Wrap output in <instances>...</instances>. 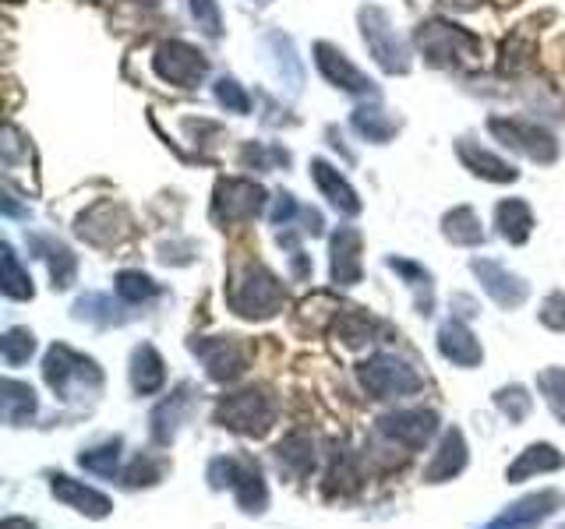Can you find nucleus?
Returning a JSON list of instances; mask_svg holds the SVG:
<instances>
[{
    "instance_id": "ddd939ff",
    "label": "nucleus",
    "mask_w": 565,
    "mask_h": 529,
    "mask_svg": "<svg viewBox=\"0 0 565 529\" xmlns=\"http://www.w3.org/2000/svg\"><path fill=\"white\" fill-rule=\"evenodd\" d=\"M127 226H131V219L124 216L121 205L99 202L78 219V237L89 240V244H96V248H113L127 234Z\"/></svg>"
},
{
    "instance_id": "c03bdc74",
    "label": "nucleus",
    "mask_w": 565,
    "mask_h": 529,
    "mask_svg": "<svg viewBox=\"0 0 565 529\" xmlns=\"http://www.w3.org/2000/svg\"><path fill=\"white\" fill-rule=\"evenodd\" d=\"M541 322L551 325V328H558V332H565V297H548L544 300Z\"/></svg>"
},
{
    "instance_id": "c756f323",
    "label": "nucleus",
    "mask_w": 565,
    "mask_h": 529,
    "mask_svg": "<svg viewBox=\"0 0 565 529\" xmlns=\"http://www.w3.org/2000/svg\"><path fill=\"white\" fill-rule=\"evenodd\" d=\"M336 336L347 342V347H364L375 336V318L364 314L361 307H343L336 314Z\"/></svg>"
},
{
    "instance_id": "4468645a",
    "label": "nucleus",
    "mask_w": 565,
    "mask_h": 529,
    "mask_svg": "<svg viewBox=\"0 0 565 529\" xmlns=\"http://www.w3.org/2000/svg\"><path fill=\"white\" fill-rule=\"evenodd\" d=\"M315 64H318L322 75L336 85V89L353 92V96H375V85L367 81L336 47H329V42H318L315 47Z\"/></svg>"
},
{
    "instance_id": "a19ab883",
    "label": "nucleus",
    "mask_w": 565,
    "mask_h": 529,
    "mask_svg": "<svg viewBox=\"0 0 565 529\" xmlns=\"http://www.w3.org/2000/svg\"><path fill=\"white\" fill-rule=\"evenodd\" d=\"M188 4H191V14H194L198 28H202L209 39H216L223 33V18H219L216 0H188Z\"/></svg>"
},
{
    "instance_id": "0eeeda50",
    "label": "nucleus",
    "mask_w": 565,
    "mask_h": 529,
    "mask_svg": "<svg viewBox=\"0 0 565 529\" xmlns=\"http://www.w3.org/2000/svg\"><path fill=\"white\" fill-rule=\"evenodd\" d=\"M361 33H364L367 50H372V56L378 61L381 71H389V75H403V71L410 67L403 42L395 39L392 25H389V14L381 8H364L361 11Z\"/></svg>"
},
{
    "instance_id": "58836bf2",
    "label": "nucleus",
    "mask_w": 565,
    "mask_h": 529,
    "mask_svg": "<svg viewBox=\"0 0 565 529\" xmlns=\"http://www.w3.org/2000/svg\"><path fill=\"white\" fill-rule=\"evenodd\" d=\"M4 293L11 300H28V297H33V279H28V272H22L11 244H4Z\"/></svg>"
},
{
    "instance_id": "7c9ffc66",
    "label": "nucleus",
    "mask_w": 565,
    "mask_h": 529,
    "mask_svg": "<svg viewBox=\"0 0 565 529\" xmlns=\"http://www.w3.org/2000/svg\"><path fill=\"white\" fill-rule=\"evenodd\" d=\"M33 413H36V392L28 389V385L8 378L4 381V420L11 427H18V424L33 420Z\"/></svg>"
},
{
    "instance_id": "37998d69",
    "label": "nucleus",
    "mask_w": 565,
    "mask_h": 529,
    "mask_svg": "<svg viewBox=\"0 0 565 529\" xmlns=\"http://www.w3.org/2000/svg\"><path fill=\"white\" fill-rule=\"evenodd\" d=\"M216 99L226 106V110H234V113H248L251 110V99L248 92L240 89V85L234 78H219L216 81Z\"/></svg>"
},
{
    "instance_id": "f3484780",
    "label": "nucleus",
    "mask_w": 565,
    "mask_h": 529,
    "mask_svg": "<svg viewBox=\"0 0 565 529\" xmlns=\"http://www.w3.org/2000/svg\"><path fill=\"white\" fill-rule=\"evenodd\" d=\"M50 491L61 497L64 505H71L75 512H81V516H92V519H103V516H110V497L106 494H99L96 488H85L81 480H71V477H64V474H56L53 480H50Z\"/></svg>"
},
{
    "instance_id": "72a5a7b5",
    "label": "nucleus",
    "mask_w": 565,
    "mask_h": 529,
    "mask_svg": "<svg viewBox=\"0 0 565 529\" xmlns=\"http://www.w3.org/2000/svg\"><path fill=\"white\" fill-rule=\"evenodd\" d=\"M353 131L381 146V141H389L395 135V124L378 106H361L357 113H353Z\"/></svg>"
},
{
    "instance_id": "20e7f679",
    "label": "nucleus",
    "mask_w": 565,
    "mask_h": 529,
    "mask_svg": "<svg viewBox=\"0 0 565 529\" xmlns=\"http://www.w3.org/2000/svg\"><path fill=\"white\" fill-rule=\"evenodd\" d=\"M42 378L56 392V395H75V392H96L99 385H103V375H99L96 361L89 356L75 353L64 342H56V347L47 353V361H42Z\"/></svg>"
},
{
    "instance_id": "4be33fe9",
    "label": "nucleus",
    "mask_w": 565,
    "mask_h": 529,
    "mask_svg": "<svg viewBox=\"0 0 565 529\" xmlns=\"http://www.w3.org/2000/svg\"><path fill=\"white\" fill-rule=\"evenodd\" d=\"M28 244H33L36 259L47 262L53 290H67V286L78 279V262H75V254H71L64 244H56V240H50V237H33Z\"/></svg>"
},
{
    "instance_id": "49530a36",
    "label": "nucleus",
    "mask_w": 565,
    "mask_h": 529,
    "mask_svg": "<svg viewBox=\"0 0 565 529\" xmlns=\"http://www.w3.org/2000/svg\"><path fill=\"white\" fill-rule=\"evenodd\" d=\"M562 529H565V526H562Z\"/></svg>"
},
{
    "instance_id": "f257e3e1",
    "label": "nucleus",
    "mask_w": 565,
    "mask_h": 529,
    "mask_svg": "<svg viewBox=\"0 0 565 529\" xmlns=\"http://www.w3.org/2000/svg\"><path fill=\"white\" fill-rule=\"evenodd\" d=\"M226 300H230V307L240 318H273L282 307V286L265 265H248L230 279Z\"/></svg>"
},
{
    "instance_id": "7ed1b4c3",
    "label": "nucleus",
    "mask_w": 565,
    "mask_h": 529,
    "mask_svg": "<svg viewBox=\"0 0 565 529\" xmlns=\"http://www.w3.org/2000/svg\"><path fill=\"white\" fill-rule=\"evenodd\" d=\"M216 420L237 434L262 438L276 424V403L265 389H244L234 395H223L216 406Z\"/></svg>"
},
{
    "instance_id": "5701e85b",
    "label": "nucleus",
    "mask_w": 565,
    "mask_h": 529,
    "mask_svg": "<svg viewBox=\"0 0 565 529\" xmlns=\"http://www.w3.org/2000/svg\"><path fill=\"white\" fill-rule=\"evenodd\" d=\"M311 177H315L322 194L329 198V202L339 212H347V216H357V212H361V198H357V191H353L343 177H339V169H332L325 160H315V163H311Z\"/></svg>"
},
{
    "instance_id": "b1692460",
    "label": "nucleus",
    "mask_w": 565,
    "mask_h": 529,
    "mask_svg": "<svg viewBox=\"0 0 565 529\" xmlns=\"http://www.w3.org/2000/svg\"><path fill=\"white\" fill-rule=\"evenodd\" d=\"M456 152H460V160L466 163V169H470V174H477V177H485L491 184L516 180V169L513 166H508L505 160H499V155H491L488 149L474 146V141H460Z\"/></svg>"
},
{
    "instance_id": "6e6552de",
    "label": "nucleus",
    "mask_w": 565,
    "mask_h": 529,
    "mask_svg": "<svg viewBox=\"0 0 565 529\" xmlns=\"http://www.w3.org/2000/svg\"><path fill=\"white\" fill-rule=\"evenodd\" d=\"M265 209V191L254 180H219L216 184V202H212V219L216 223H244L254 219Z\"/></svg>"
},
{
    "instance_id": "e433bc0d",
    "label": "nucleus",
    "mask_w": 565,
    "mask_h": 529,
    "mask_svg": "<svg viewBox=\"0 0 565 529\" xmlns=\"http://www.w3.org/2000/svg\"><path fill=\"white\" fill-rule=\"evenodd\" d=\"M0 353H4V364H8V367L25 364L28 356L36 353L33 332H28V328H11V332H8L4 339H0Z\"/></svg>"
},
{
    "instance_id": "a211bd4d",
    "label": "nucleus",
    "mask_w": 565,
    "mask_h": 529,
    "mask_svg": "<svg viewBox=\"0 0 565 529\" xmlns=\"http://www.w3.org/2000/svg\"><path fill=\"white\" fill-rule=\"evenodd\" d=\"M332 282H361V234L353 226H339V234L332 237Z\"/></svg>"
},
{
    "instance_id": "4c0bfd02",
    "label": "nucleus",
    "mask_w": 565,
    "mask_h": 529,
    "mask_svg": "<svg viewBox=\"0 0 565 529\" xmlns=\"http://www.w3.org/2000/svg\"><path fill=\"white\" fill-rule=\"evenodd\" d=\"M537 389L544 392L551 413L565 424V370L562 367H551V370H541L537 375Z\"/></svg>"
},
{
    "instance_id": "473e14b6",
    "label": "nucleus",
    "mask_w": 565,
    "mask_h": 529,
    "mask_svg": "<svg viewBox=\"0 0 565 529\" xmlns=\"http://www.w3.org/2000/svg\"><path fill=\"white\" fill-rule=\"evenodd\" d=\"M166 474V459H160V455H149V452H141L131 459V466L124 469V483L127 488H152V483H160Z\"/></svg>"
},
{
    "instance_id": "a878e982",
    "label": "nucleus",
    "mask_w": 565,
    "mask_h": 529,
    "mask_svg": "<svg viewBox=\"0 0 565 529\" xmlns=\"http://www.w3.org/2000/svg\"><path fill=\"white\" fill-rule=\"evenodd\" d=\"M276 455H279V466L293 477H307L311 469H315V441H311L307 431H293L282 438Z\"/></svg>"
},
{
    "instance_id": "cd10ccee",
    "label": "nucleus",
    "mask_w": 565,
    "mask_h": 529,
    "mask_svg": "<svg viewBox=\"0 0 565 529\" xmlns=\"http://www.w3.org/2000/svg\"><path fill=\"white\" fill-rule=\"evenodd\" d=\"M131 381H135V392L141 395H152V392H160L163 389V381H166V370H163V356L155 353V347H138L135 350V361H131Z\"/></svg>"
},
{
    "instance_id": "f8f14e48",
    "label": "nucleus",
    "mask_w": 565,
    "mask_h": 529,
    "mask_svg": "<svg viewBox=\"0 0 565 529\" xmlns=\"http://www.w3.org/2000/svg\"><path fill=\"white\" fill-rule=\"evenodd\" d=\"M191 350L202 356V364H205L212 381H234V378H240L248 370V353L230 336H223V339H194Z\"/></svg>"
},
{
    "instance_id": "393cba45",
    "label": "nucleus",
    "mask_w": 565,
    "mask_h": 529,
    "mask_svg": "<svg viewBox=\"0 0 565 529\" xmlns=\"http://www.w3.org/2000/svg\"><path fill=\"white\" fill-rule=\"evenodd\" d=\"M361 483H364V474H361L357 455L336 449L332 452V463H329V474H325V494H329V497H336V494L343 497V494L361 491Z\"/></svg>"
},
{
    "instance_id": "79ce46f5",
    "label": "nucleus",
    "mask_w": 565,
    "mask_h": 529,
    "mask_svg": "<svg viewBox=\"0 0 565 529\" xmlns=\"http://www.w3.org/2000/svg\"><path fill=\"white\" fill-rule=\"evenodd\" d=\"M75 311H78V318H89V322H99V325L117 322V314H113V304H110L106 297H99V293L81 297Z\"/></svg>"
},
{
    "instance_id": "423d86ee",
    "label": "nucleus",
    "mask_w": 565,
    "mask_h": 529,
    "mask_svg": "<svg viewBox=\"0 0 565 529\" xmlns=\"http://www.w3.org/2000/svg\"><path fill=\"white\" fill-rule=\"evenodd\" d=\"M357 375H361V385L375 399H403V395L420 392V385H424L414 367L395 361L389 353L372 356V361L357 367Z\"/></svg>"
},
{
    "instance_id": "2f4dec72",
    "label": "nucleus",
    "mask_w": 565,
    "mask_h": 529,
    "mask_svg": "<svg viewBox=\"0 0 565 529\" xmlns=\"http://www.w3.org/2000/svg\"><path fill=\"white\" fill-rule=\"evenodd\" d=\"M445 237L452 240V244H466V248H474L485 240V230H480V219H477V212L474 209H452L449 216H445Z\"/></svg>"
},
{
    "instance_id": "39448f33",
    "label": "nucleus",
    "mask_w": 565,
    "mask_h": 529,
    "mask_svg": "<svg viewBox=\"0 0 565 529\" xmlns=\"http://www.w3.org/2000/svg\"><path fill=\"white\" fill-rule=\"evenodd\" d=\"M417 47L431 56L435 64H470L480 56V39L460 25L428 22L417 28Z\"/></svg>"
},
{
    "instance_id": "dca6fc26",
    "label": "nucleus",
    "mask_w": 565,
    "mask_h": 529,
    "mask_svg": "<svg viewBox=\"0 0 565 529\" xmlns=\"http://www.w3.org/2000/svg\"><path fill=\"white\" fill-rule=\"evenodd\" d=\"M474 272H477V279L480 286L494 297V304H502V307H519L523 300H527V282H523L519 276H513V272H505L499 262H474Z\"/></svg>"
},
{
    "instance_id": "a18cd8bd",
    "label": "nucleus",
    "mask_w": 565,
    "mask_h": 529,
    "mask_svg": "<svg viewBox=\"0 0 565 529\" xmlns=\"http://www.w3.org/2000/svg\"><path fill=\"white\" fill-rule=\"evenodd\" d=\"M0 529H36V522H28V519H18V516H11L0 522Z\"/></svg>"
},
{
    "instance_id": "f03ea898",
    "label": "nucleus",
    "mask_w": 565,
    "mask_h": 529,
    "mask_svg": "<svg viewBox=\"0 0 565 529\" xmlns=\"http://www.w3.org/2000/svg\"><path fill=\"white\" fill-rule=\"evenodd\" d=\"M209 480H212V488H230L237 505L244 512H265V505H268L262 469L254 459H248V455H219V459H212Z\"/></svg>"
},
{
    "instance_id": "1a4fd4ad",
    "label": "nucleus",
    "mask_w": 565,
    "mask_h": 529,
    "mask_svg": "<svg viewBox=\"0 0 565 529\" xmlns=\"http://www.w3.org/2000/svg\"><path fill=\"white\" fill-rule=\"evenodd\" d=\"M155 71H160V78L170 81V85H180V89H194L198 81L205 78V56L198 53L188 42H163L160 50H155Z\"/></svg>"
},
{
    "instance_id": "6ab92c4d",
    "label": "nucleus",
    "mask_w": 565,
    "mask_h": 529,
    "mask_svg": "<svg viewBox=\"0 0 565 529\" xmlns=\"http://www.w3.org/2000/svg\"><path fill=\"white\" fill-rule=\"evenodd\" d=\"M438 350H442L445 361H452L456 367H477L480 356H485L477 336L456 318H452L449 325H442V332H438Z\"/></svg>"
},
{
    "instance_id": "9b49d317",
    "label": "nucleus",
    "mask_w": 565,
    "mask_h": 529,
    "mask_svg": "<svg viewBox=\"0 0 565 529\" xmlns=\"http://www.w3.org/2000/svg\"><path fill=\"white\" fill-rule=\"evenodd\" d=\"M438 431V417L431 410H400V413H389L381 417L378 424V434L389 438L392 445H400L406 452H417L424 449Z\"/></svg>"
},
{
    "instance_id": "bb28decb",
    "label": "nucleus",
    "mask_w": 565,
    "mask_h": 529,
    "mask_svg": "<svg viewBox=\"0 0 565 529\" xmlns=\"http://www.w3.org/2000/svg\"><path fill=\"white\" fill-rule=\"evenodd\" d=\"M562 466V452L551 449V445H530L527 452H519V459L508 466L505 480L508 483H523L527 477L533 474H555V469Z\"/></svg>"
},
{
    "instance_id": "412c9836",
    "label": "nucleus",
    "mask_w": 565,
    "mask_h": 529,
    "mask_svg": "<svg viewBox=\"0 0 565 529\" xmlns=\"http://www.w3.org/2000/svg\"><path fill=\"white\" fill-rule=\"evenodd\" d=\"M463 466H466V441H463V431L452 427V431H445L442 445H438L435 459L428 463V469H424V480H428V483H445L456 474H463Z\"/></svg>"
},
{
    "instance_id": "c85d7f7f",
    "label": "nucleus",
    "mask_w": 565,
    "mask_h": 529,
    "mask_svg": "<svg viewBox=\"0 0 565 529\" xmlns=\"http://www.w3.org/2000/svg\"><path fill=\"white\" fill-rule=\"evenodd\" d=\"M494 216H499V230H502V237L508 240V244H523V240H527L530 230H533V212H530L527 202H519V198H508V202H502Z\"/></svg>"
},
{
    "instance_id": "f704fd0d",
    "label": "nucleus",
    "mask_w": 565,
    "mask_h": 529,
    "mask_svg": "<svg viewBox=\"0 0 565 529\" xmlns=\"http://www.w3.org/2000/svg\"><path fill=\"white\" fill-rule=\"evenodd\" d=\"M81 469H89V474H99V477H113V469L121 463V438L106 441V445H99L92 452H81L78 455Z\"/></svg>"
},
{
    "instance_id": "9d476101",
    "label": "nucleus",
    "mask_w": 565,
    "mask_h": 529,
    "mask_svg": "<svg viewBox=\"0 0 565 529\" xmlns=\"http://www.w3.org/2000/svg\"><path fill=\"white\" fill-rule=\"evenodd\" d=\"M488 127H491L494 138H502L505 146H513L516 152L530 155V160H537V163H555L558 160V141L551 138L548 131H541L537 124H530V121H502V117H494Z\"/></svg>"
},
{
    "instance_id": "2eb2a0df",
    "label": "nucleus",
    "mask_w": 565,
    "mask_h": 529,
    "mask_svg": "<svg viewBox=\"0 0 565 529\" xmlns=\"http://www.w3.org/2000/svg\"><path fill=\"white\" fill-rule=\"evenodd\" d=\"M562 505V494L558 491H541V494H530L516 502L513 508H505L499 519H491L485 529H533L537 522H544L551 512Z\"/></svg>"
},
{
    "instance_id": "c9c22d12",
    "label": "nucleus",
    "mask_w": 565,
    "mask_h": 529,
    "mask_svg": "<svg viewBox=\"0 0 565 529\" xmlns=\"http://www.w3.org/2000/svg\"><path fill=\"white\" fill-rule=\"evenodd\" d=\"M117 293L127 304H146L155 293H160V286H155L146 272H121L117 276Z\"/></svg>"
},
{
    "instance_id": "ea45409f",
    "label": "nucleus",
    "mask_w": 565,
    "mask_h": 529,
    "mask_svg": "<svg viewBox=\"0 0 565 529\" xmlns=\"http://www.w3.org/2000/svg\"><path fill=\"white\" fill-rule=\"evenodd\" d=\"M494 403H499V410L505 413L508 420H513V424H519V420H523V417H527V413H530L533 399L527 395V389H519V385H513V389H502L499 395H494Z\"/></svg>"
},
{
    "instance_id": "aec40b11",
    "label": "nucleus",
    "mask_w": 565,
    "mask_h": 529,
    "mask_svg": "<svg viewBox=\"0 0 565 529\" xmlns=\"http://www.w3.org/2000/svg\"><path fill=\"white\" fill-rule=\"evenodd\" d=\"M191 395H194L191 385H180L174 395L163 399V403L152 410V438H155V445H170V441H174L177 427L184 420V413L191 410Z\"/></svg>"
}]
</instances>
